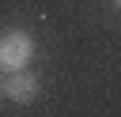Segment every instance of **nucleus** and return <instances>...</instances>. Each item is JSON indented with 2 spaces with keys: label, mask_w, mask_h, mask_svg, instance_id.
I'll return each mask as SVG.
<instances>
[{
  "label": "nucleus",
  "mask_w": 121,
  "mask_h": 117,
  "mask_svg": "<svg viewBox=\"0 0 121 117\" xmlns=\"http://www.w3.org/2000/svg\"><path fill=\"white\" fill-rule=\"evenodd\" d=\"M30 57H34V42H30V34H23V30H8V34L0 38V68H4V72H19V68H26Z\"/></svg>",
  "instance_id": "f257e3e1"
},
{
  "label": "nucleus",
  "mask_w": 121,
  "mask_h": 117,
  "mask_svg": "<svg viewBox=\"0 0 121 117\" xmlns=\"http://www.w3.org/2000/svg\"><path fill=\"white\" fill-rule=\"evenodd\" d=\"M4 94L11 102H34L38 98V79L34 75H23V68H19V72H11L4 79Z\"/></svg>",
  "instance_id": "f03ea898"
},
{
  "label": "nucleus",
  "mask_w": 121,
  "mask_h": 117,
  "mask_svg": "<svg viewBox=\"0 0 121 117\" xmlns=\"http://www.w3.org/2000/svg\"><path fill=\"white\" fill-rule=\"evenodd\" d=\"M117 4H121V0H117Z\"/></svg>",
  "instance_id": "7ed1b4c3"
}]
</instances>
